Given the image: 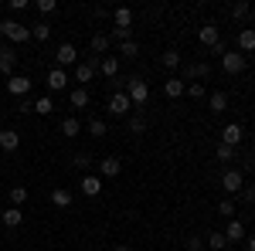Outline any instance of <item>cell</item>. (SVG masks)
Here are the masks:
<instances>
[{
    "mask_svg": "<svg viewBox=\"0 0 255 251\" xmlns=\"http://www.w3.org/2000/svg\"><path fill=\"white\" fill-rule=\"evenodd\" d=\"M0 34L10 38L14 44H24V41L31 38V27L27 24H17V20H0Z\"/></svg>",
    "mask_w": 255,
    "mask_h": 251,
    "instance_id": "1",
    "label": "cell"
},
{
    "mask_svg": "<svg viewBox=\"0 0 255 251\" xmlns=\"http://www.w3.org/2000/svg\"><path fill=\"white\" fill-rule=\"evenodd\" d=\"M126 95H129V102L133 105H146V98H150V85L143 82V78H129V85H126Z\"/></svg>",
    "mask_w": 255,
    "mask_h": 251,
    "instance_id": "2",
    "label": "cell"
},
{
    "mask_svg": "<svg viewBox=\"0 0 255 251\" xmlns=\"http://www.w3.org/2000/svg\"><path fill=\"white\" fill-rule=\"evenodd\" d=\"M221 68H225L228 75L245 72V55H242V51H225V55H221Z\"/></svg>",
    "mask_w": 255,
    "mask_h": 251,
    "instance_id": "3",
    "label": "cell"
},
{
    "mask_svg": "<svg viewBox=\"0 0 255 251\" xmlns=\"http://www.w3.org/2000/svg\"><path fill=\"white\" fill-rule=\"evenodd\" d=\"M242 187H245V173H242V170H225V173H221V190L238 193Z\"/></svg>",
    "mask_w": 255,
    "mask_h": 251,
    "instance_id": "4",
    "label": "cell"
},
{
    "mask_svg": "<svg viewBox=\"0 0 255 251\" xmlns=\"http://www.w3.org/2000/svg\"><path fill=\"white\" fill-rule=\"evenodd\" d=\"M55 61H58V68H65V65H75L79 61V48L75 44H58V51H55Z\"/></svg>",
    "mask_w": 255,
    "mask_h": 251,
    "instance_id": "5",
    "label": "cell"
},
{
    "mask_svg": "<svg viewBox=\"0 0 255 251\" xmlns=\"http://www.w3.org/2000/svg\"><path fill=\"white\" fill-rule=\"evenodd\" d=\"M119 170H123V163H119L116 156L99 160V180H113V176H119Z\"/></svg>",
    "mask_w": 255,
    "mask_h": 251,
    "instance_id": "6",
    "label": "cell"
},
{
    "mask_svg": "<svg viewBox=\"0 0 255 251\" xmlns=\"http://www.w3.org/2000/svg\"><path fill=\"white\" fill-rule=\"evenodd\" d=\"M129 109H133V102H129L126 92H116V95L109 98V116H126Z\"/></svg>",
    "mask_w": 255,
    "mask_h": 251,
    "instance_id": "7",
    "label": "cell"
},
{
    "mask_svg": "<svg viewBox=\"0 0 255 251\" xmlns=\"http://www.w3.org/2000/svg\"><path fill=\"white\" fill-rule=\"evenodd\" d=\"M197 38H201V44H208V48H218L221 44V31H218V24H201Z\"/></svg>",
    "mask_w": 255,
    "mask_h": 251,
    "instance_id": "8",
    "label": "cell"
},
{
    "mask_svg": "<svg viewBox=\"0 0 255 251\" xmlns=\"http://www.w3.org/2000/svg\"><path fill=\"white\" fill-rule=\"evenodd\" d=\"M7 88H10V95H27V92H31V78L27 75H10L7 78Z\"/></svg>",
    "mask_w": 255,
    "mask_h": 251,
    "instance_id": "9",
    "label": "cell"
},
{
    "mask_svg": "<svg viewBox=\"0 0 255 251\" xmlns=\"http://www.w3.org/2000/svg\"><path fill=\"white\" fill-rule=\"evenodd\" d=\"M184 92H187V82H184V78L170 75L167 82H163V95H167V98H180Z\"/></svg>",
    "mask_w": 255,
    "mask_h": 251,
    "instance_id": "10",
    "label": "cell"
},
{
    "mask_svg": "<svg viewBox=\"0 0 255 251\" xmlns=\"http://www.w3.org/2000/svg\"><path fill=\"white\" fill-rule=\"evenodd\" d=\"M113 24H116L119 31H133V10L129 7H116L113 10Z\"/></svg>",
    "mask_w": 255,
    "mask_h": 251,
    "instance_id": "11",
    "label": "cell"
},
{
    "mask_svg": "<svg viewBox=\"0 0 255 251\" xmlns=\"http://www.w3.org/2000/svg\"><path fill=\"white\" fill-rule=\"evenodd\" d=\"M48 88H51V92H65V88H68L65 68H51V72H48Z\"/></svg>",
    "mask_w": 255,
    "mask_h": 251,
    "instance_id": "12",
    "label": "cell"
},
{
    "mask_svg": "<svg viewBox=\"0 0 255 251\" xmlns=\"http://www.w3.org/2000/svg\"><path fill=\"white\" fill-rule=\"evenodd\" d=\"M242 136H245V129H242L238 122H228V126H225V133H221V143H228V146H238V143H242Z\"/></svg>",
    "mask_w": 255,
    "mask_h": 251,
    "instance_id": "13",
    "label": "cell"
},
{
    "mask_svg": "<svg viewBox=\"0 0 255 251\" xmlns=\"http://www.w3.org/2000/svg\"><path fill=\"white\" fill-rule=\"evenodd\" d=\"M17 146H20V136L14 133V129H0V150H3V153H14Z\"/></svg>",
    "mask_w": 255,
    "mask_h": 251,
    "instance_id": "14",
    "label": "cell"
},
{
    "mask_svg": "<svg viewBox=\"0 0 255 251\" xmlns=\"http://www.w3.org/2000/svg\"><path fill=\"white\" fill-rule=\"evenodd\" d=\"M14 65H17V55L10 48H0V75H14Z\"/></svg>",
    "mask_w": 255,
    "mask_h": 251,
    "instance_id": "15",
    "label": "cell"
},
{
    "mask_svg": "<svg viewBox=\"0 0 255 251\" xmlns=\"http://www.w3.org/2000/svg\"><path fill=\"white\" fill-rule=\"evenodd\" d=\"M0 221H3L7 228H20V224H24V211H20V207H7V211L0 214Z\"/></svg>",
    "mask_w": 255,
    "mask_h": 251,
    "instance_id": "16",
    "label": "cell"
},
{
    "mask_svg": "<svg viewBox=\"0 0 255 251\" xmlns=\"http://www.w3.org/2000/svg\"><path fill=\"white\" fill-rule=\"evenodd\" d=\"M99 72H102V75L113 82V78H119V61L113 58V55H106V58L99 61Z\"/></svg>",
    "mask_w": 255,
    "mask_h": 251,
    "instance_id": "17",
    "label": "cell"
},
{
    "mask_svg": "<svg viewBox=\"0 0 255 251\" xmlns=\"http://www.w3.org/2000/svg\"><path fill=\"white\" fill-rule=\"evenodd\" d=\"M96 68H99V61H79V65H75V78H79V82H92Z\"/></svg>",
    "mask_w": 255,
    "mask_h": 251,
    "instance_id": "18",
    "label": "cell"
},
{
    "mask_svg": "<svg viewBox=\"0 0 255 251\" xmlns=\"http://www.w3.org/2000/svg\"><path fill=\"white\" fill-rule=\"evenodd\" d=\"M208 109H211L215 116H221V112L228 109V95H225V92H211V95H208Z\"/></svg>",
    "mask_w": 255,
    "mask_h": 251,
    "instance_id": "19",
    "label": "cell"
},
{
    "mask_svg": "<svg viewBox=\"0 0 255 251\" xmlns=\"http://www.w3.org/2000/svg\"><path fill=\"white\" fill-rule=\"evenodd\" d=\"M238 48H242V55H249V51H255V31H252V27L238 31Z\"/></svg>",
    "mask_w": 255,
    "mask_h": 251,
    "instance_id": "20",
    "label": "cell"
},
{
    "mask_svg": "<svg viewBox=\"0 0 255 251\" xmlns=\"http://www.w3.org/2000/svg\"><path fill=\"white\" fill-rule=\"evenodd\" d=\"M82 193L85 197H99L102 193V180L99 176H82Z\"/></svg>",
    "mask_w": 255,
    "mask_h": 251,
    "instance_id": "21",
    "label": "cell"
},
{
    "mask_svg": "<svg viewBox=\"0 0 255 251\" xmlns=\"http://www.w3.org/2000/svg\"><path fill=\"white\" fill-rule=\"evenodd\" d=\"M225 238H228V241H245V224L232 217V221H228V228H225Z\"/></svg>",
    "mask_w": 255,
    "mask_h": 251,
    "instance_id": "22",
    "label": "cell"
},
{
    "mask_svg": "<svg viewBox=\"0 0 255 251\" xmlns=\"http://www.w3.org/2000/svg\"><path fill=\"white\" fill-rule=\"evenodd\" d=\"M211 75V65L208 61H197V65H187V78L184 82H191V78H208Z\"/></svg>",
    "mask_w": 255,
    "mask_h": 251,
    "instance_id": "23",
    "label": "cell"
},
{
    "mask_svg": "<svg viewBox=\"0 0 255 251\" xmlns=\"http://www.w3.org/2000/svg\"><path fill=\"white\" fill-rule=\"evenodd\" d=\"M79 133H82V122L75 116L61 119V136H68V139H72V136H79Z\"/></svg>",
    "mask_w": 255,
    "mask_h": 251,
    "instance_id": "24",
    "label": "cell"
},
{
    "mask_svg": "<svg viewBox=\"0 0 255 251\" xmlns=\"http://www.w3.org/2000/svg\"><path fill=\"white\" fill-rule=\"evenodd\" d=\"M109 48H113L109 34H102V31H99V34H92V51H96V55H106Z\"/></svg>",
    "mask_w": 255,
    "mask_h": 251,
    "instance_id": "25",
    "label": "cell"
},
{
    "mask_svg": "<svg viewBox=\"0 0 255 251\" xmlns=\"http://www.w3.org/2000/svg\"><path fill=\"white\" fill-rule=\"evenodd\" d=\"M31 38L48 41V38H51V24H48V20H38V24H31Z\"/></svg>",
    "mask_w": 255,
    "mask_h": 251,
    "instance_id": "26",
    "label": "cell"
},
{
    "mask_svg": "<svg viewBox=\"0 0 255 251\" xmlns=\"http://www.w3.org/2000/svg\"><path fill=\"white\" fill-rule=\"evenodd\" d=\"M72 200H75L72 190H51V204L55 207H72Z\"/></svg>",
    "mask_w": 255,
    "mask_h": 251,
    "instance_id": "27",
    "label": "cell"
},
{
    "mask_svg": "<svg viewBox=\"0 0 255 251\" xmlns=\"http://www.w3.org/2000/svg\"><path fill=\"white\" fill-rule=\"evenodd\" d=\"M211 251H221V248H228V238H225V231H215V234H208V241H204Z\"/></svg>",
    "mask_w": 255,
    "mask_h": 251,
    "instance_id": "28",
    "label": "cell"
},
{
    "mask_svg": "<svg viewBox=\"0 0 255 251\" xmlns=\"http://www.w3.org/2000/svg\"><path fill=\"white\" fill-rule=\"evenodd\" d=\"M68 102H72L75 109H85V105H89V92H85V88H72V92H68Z\"/></svg>",
    "mask_w": 255,
    "mask_h": 251,
    "instance_id": "29",
    "label": "cell"
},
{
    "mask_svg": "<svg viewBox=\"0 0 255 251\" xmlns=\"http://www.w3.org/2000/svg\"><path fill=\"white\" fill-rule=\"evenodd\" d=\"M34 112H38V116H51V112H55V102H51V95H41L38 102H34Z\"/></svg>",
    "mask_w": 255,
    "mask_h": 251,
    "instance_id": "30",
    "label": "cell"
},
{
    "mask_svg": "<svg viewBox=\"0 0 255 251\" xmlns=\"http://www.w3.org/2000/svg\"><path fill=\"white\" fill-rule=\"evenodd\" d=\"M27 204V187H10V207H24Z\"/></svg>",
    "mask_w": 255,
    "mask_h": 251,
    "instance_id": "31",
    "label": "cell"
},
{
    "mask_svg": "<svg viewBox=\"0 0 255 251\" xmlns=\"http://www.w3.org/2000/svg\"><path fill=\"white\" fill-rule=\"evenodd\" d=\"M249 14H252V3H249V0H238V3H232V17H235V20L249 17Z\"/></svg>",
    "mask_w": 255,
    "mask_h": 251,
    "instance_id": "32",
    "label": "cell"
},
{
    "mask_svg": "<svg viewBox=\"0 0 255 251\" xmlns=\"http://www.w3.org/2000/svg\"><path fill=\"white\" fill-rule=\"evenodd\" d=\"M215 156L221 163H228V160H235V146H228V143H218L215 146Z\"/></svg>",
    "mask_w": 255,
    "mask_h": 251,
    "instance_id": "33",
    "label": "cell"
},
{
    "mask_svg": "<svg viewBox=\"0 0 255 251\" xmlns=\"http://www.w3.org/2000/svg\"><path fill=\"white\" fill-rule=\"evenodd\" d=\"M163 68H180V51H163Z\"/></svg>",
    "mask_w": 255,
    "mask_h": 251,
    "instance_id": "34",
    "label": "cell"
},
{
    "mask_svg": "<svg viewBox=\"0 0 255 251\" xmlns=\"http://www.w3.org/2000/svg\"><path fill=\"white\" fill-rule=\"evenodd\" d=\"M184 95H191V98H208V88H204V85H201V82H191V85H187V92H184Z\"/></svg>",
    "mask_w": 255,
    "mask_h": 251,
    "instance_id": "35",
    "label": "cell"
},
{
    "mask_svg": "<svg viewBox=\"0 0 255 251\" xmlns=\"http://www.w3.org/2000/svg\"><path fill=\"white\" fill-rule=\"evenodd\" d=\"M129 133L143 136V133H146V119H143V116H133V119H129Z\"/></svg>",
    "mask_w": 255,
    "mask_h": 251,
    "instance_id": "36",
    "label": "cell"
},
{
    "mask_svg": "<svg viewBox=\"0 0 255 251\" xmlns=\"http://www.w3.org/2000/svg\"><path fill=\"white\" fill-rule=\"evenodd\" d=\"M89 133L96 136V139H102V136H106V122H102V119H92V122H89Z\"/></svg>",
    "mask_w": 255,
    "mask_h": 251,
    "instance_id": "37",
    "label": "cell"
},
{
    "mask_svg": "<svg viewBox=\"0 0 255 251\" xmlns=\"http://www.w3.org/2000/svg\"><path fill=\"white\" fill-rule=\"evenodd\" d=\"M119 51H123L126 58H136V55H139V44H136V41H126V44H119Z\"/></svg>",
    "mask_w": 255,
    "mask_h": 251,
    "instance_id": "38",
    "label": "cell"
},
{
    "mask_svg": "<svg viewBox=\"0 0 255 251\" xmlns=\"http://www.w3.org/2000/svg\"><path fill=\"white\" fill-rule=\"evenodd\" d=\"M218 214H221V217H232V214H235V204H232V200H218Z\"/></svg>",
    "mask_w": 255,
    "mask_h": 251,
    "instance_id": "39",
    "label": "cell"
},
{
    "mask_svg": "<svg viewBox=\"0 0 255 251\" xmlns=\"http://www.w3.org/2000/svg\"><path fill=\"white\" fill-rule=\"evenodd\" d=\"M238 197H242L245 204H255V187H252V183H249V187H242V190H238Z\"/></svg>",
    "mask_w": 255,
    "mask_h": 251,
    "instance_id": "40",
    "label": "cell"
},
{
    "mask_svg": "<svg viewBox=\"0 0 255 251\" xmlns=\"http://www.w3.org/2000/svg\"><path fill=\"white\" fill-rule=\"evenodd\" d=\"M38 10H41V14H55L58 3H55V0H38Z\"/></svg>",
    "mask_w": 255,
    "mask_h": 251,
    "instance_id": "41",
    "label": "cell"
},
{
    "mask_svg": "<svg viewBox=\"0 0 255 251\" xmlns=\"http://www.w3.org/2000/svg\"><path fill=\"white\" fill-rule=\"evenodd\" d=\"M75 167H79V170H89V167H92V156H89V153H79V156H75Z\"/></svg>",
    "mask_w": 255,
    "mask_h": 251,
    "instance_id": "42",
    "label": "cell"
},
{
    "mask_svg": "<svg viewBox=\"0 0 255 251\" xmlns=\"http://www.w3.org/2000/svg\"><path fill=\"white\" fill-rule=\"evenodd\" d=\"M204 248V241H201V238H194V234H191V238H187V251H201Z\"/></svg>",
    "mask_w": 255,
    "mask_h": 251,
    "instance_id": "43",
    "label": "cell"
},
{
    "mask_svg": "<svg viewBox=\"0 0 255 251\" xmlns=\"http://www.w3.org/2000/svg\"><path fill=\"white\" fill-rule=\"evenodd\" d=\"M109 251H133V248H129V245H113Z\"/></svg>",
    "mask_w": 255,
    "mask_h": 251,
    "instance_id": "44",
    "label": "cell"
},
{
    "mask_svg": "<svg viewBox=\"0 0 255 251\" xmlns=\"http://www.w3.org/2000/svg\"><path fill=\"white\" fill-rule=\"evenodd\" d=\"M245 251H255V234L249 238V248H245Z\"/></svg>",
    "mask_w": 255,
    "mask_h": 251,
    "instance_id": "45",
    "label": "cell"
},
{
    "mask_svg": "<svg viewBox=\"0 0 255 251\" xmlns=\"http://www.w3.org/2000/svg\"><path fill=\"white\" fill-rule=\"evenodd\" d=\"M0 214H3V207H0Z\"/></svg>",
    "mask_w": 255,
    "mask_h": 251,
    "instance_id": "46",
    "label": "cell"
}]
</instances>
